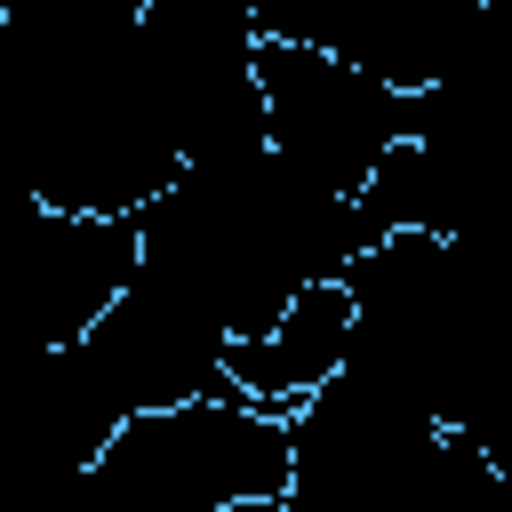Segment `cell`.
<instances>
[{"label": "cell", "mask_w": 512, "mask_h": 512, "mask_svg": "<svg viewBox=\"0 0 512 512\" xmlns=\"http://www.w3.org/2000/svg\"><path fill=\"white\" fill-rule=\"evenodd\" d=\"M0 176L64 216H136L184 176L136 16H0Z\"/></svg>", "instance_id": "1"}, {"label": "cell", "mask_w": 512, "mask_h": 512, "mask_svg": "<svg viewBox=\"0 0 512 512\" xmlns=\"http://www.w3.org/2000/svg\"><path fill=\"white\" fill-rule=\"evenodd\" d=\"M368 240V208L296 176L272 144L192 160L152 208H136V272H152L232 344L272 328L304 288L344 280Z\"/></svg>", "instance_id": "2"}, {"label": "cell", "mask_w": 512, "mask_h": 512, "mask_svg": "<svg viewBox=\"0 0 512 512\" xmlns=\"http://www.w3.org/2000/svg\"><path fill=\"white\" fill-rule=\"evenodd\" d=\"M296 472V432L280 408L248 392L136 408L88 464L96 512H224V504H280Z\"/></svg>", "instance_id": "3"}, {"label": "cell", "mask_w": 512, "mask_h": 512, "mask_svg": "<svg viewBox=\"0 0 512 512\" xmlns=\"http://www.w3.org/2000/svg\"><path fill=\"white\" fill-rule=\"evenodd\" d=\"M256 88H264V144L344 200H360L368 176L416 136V88H392L384 72H360L304 40H264Z\"/></svg>", "instance_id": "4"}, {"label": "cell", "mask_w": 512, "mask_h": 512, "mask_svg": "<svg viewBox=\"0 0 512 512\" xmlns=\"http://www.w3.org/2000/svg\"><path fill=\"white\" fill-rule=\"evenodd\" d=\"M136 40H144V64L176 120L184 168L264 144V88H256L264 32L248 16V0H152L136 16Z\"/></svg>", "instance_id": "5"}, {"label": "cell", "mask_w": 512, "mask_h": 512, "mask_svg": "<svg viewBox=\"0 0 512 512\" xmlns=\"http://www.w3.org/2000/svg\"><path fill=\"white\" fill-rule=\"evenodd\" d=\"M80 352H88V368L104 376V392L120 400V416L240 392L232 368H224L232 336L208 328V320H200L184 296H168L152 272H136V280L96 312V328L80 336Z\"/></svg>", "instance_id": "6"}, {"label": "cell", "mask_w": 512, "mask_h": 512, "mask_svg": "<svg viewBox=\"0 0 512 512\" xmlns=\"http://www.w3.org/2000/svg\"><path fill=\"white\" fill-rule=\"evenodd\" d=\"M344 360H352V280L304 288L272 328H256V336H240V344L224 352L232 384H240L256 408H280V416H296L320 384H336Z\"/></svg>", "instance_id": "7"}, {"label": "cell", "mask_w": 512, "mask_h": 512, "mask_svg": "<svg viewBox=\"0 0 512 512\" xmlns=\"http://www.w3.org/2000/svg\"><path fill=\"white\" fill-rule=\"evenodd\" d=\"M152 0H0V16H40V24H128Z\"/></svg>", "instance_id": "8"}, {"label": "cell", "mask_w": 512, "mask_h": 512, "mask_svg": "<svg viewBox=\"0 0 512 512\" xmlns=\"http://www.w3.org/2000/svg\"><path fill=\"white\" fill-rule=\"evenodd\" d=\"M224 512H280V504H224Z\"/></svg>", "instance_id": "9"}]
</instances>
